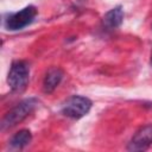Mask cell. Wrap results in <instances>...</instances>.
<instances>
[{"instance_id": "obj_5", "label": "cell", "mask_w": 152, "mask_h": 152, "mask_svg": "<svg viewBox=\"0 0 152 152\" xmlns=\"http://www.w3.org/2000/svg\"><path fill=\"white\" fill-rule=\"evenodd\" d=\"M152 145V125H146L139 128L131 141L128 142V151H145Z\"/></svg>"}, {"instance_id": "obj_9", "label": "cell", "mask_w": 152, "mask_h": 152, "mask_svg": "<svg viewBox=\"0 0 152 152\" xmlns=\"http://www.w3.org/2000/svg\"><path fill=\"white\" fill-rule=\"evenodd\" d=\"M150 63H151V66H152V51H151V59H150Z\"/></svg>"}, {"instance_id": "obj_3", "label": "cell", "mask_w": 152, "mask_h": 152, "mask_svg": "<svg viewBox=\"0 0 152 152\" xmlns=\"http://www.w3.org/2000/svg\"><path fill=\"white\" fill-rule=\"evenodd\" d=\"M28 76H30V69L25 62L17 61L12 63L7 76V82L10 88L14 91L24 90L28 82Z\"/></svg>"}, {"instance_id": "obj_4", "label": "cell", "mask_w": 152, "mask_h": 152, "mask_svg": "<svg viewBox=\"0 0 152 152\" xmlns=\"http://www.w3.org/2000/svg\"><path fill=\"white\" fill-rule=\"evenodd\" d=\"M37 15V8L32 5L26 6L25 8L20 10L19 12H15L11 15H8V18L5 21V26L7 30L10 31H18L24 28L25 26L30 25L33 19Z\"/></svg>"}, {"instance_id": "obj_6", "label": "cell", "mask_w": 152, "mask_h": 152, "mask_svg": "<svg viewBox=\"0 0 152 152\" xmlns=\"http://www.w3.org/2000/svg\"><path fill=\"white\" fill-rule=\"evenodd\" d=\"M63 70L57 68V66H53V68H50L45 76H44V81H43V90L44 93L46 94H50L52 93L57 87L58 84L61 83L62 78H63Z\"/></svg>"}, {"instance_id": "obj_7", "label": "cell", "mask_w": 152, "mask_h": 152, "mask_svg": "<svg viewBox=\"0 0 152 152\" xmlns=\"http://www.w3.org/2000/svg\"><path fill=\"white\" fill-rule=\"evenodd\" d=\"M122 20H124V10L121 6H116L103 15L102 23L106 28L114 30L122 24Z\"/></svg>"}, {"instance_id": "obj_2", "label": "cell", "mask_w": 152, "mask_h": 152, "mask_svg": "<svg viewBox=\"0 0 152 152\" xmlns=\"http://www.w3.org/2000/svg\"><path fill=\"white\" fill-rule=\"evenodd\" d=\"M91 108V101L86 96L74 95L69 97L62 107L63 115L70 118V119H81Z\"/></svg>"}, {"instance_id": "obj_1", "label": "cell", "mask_w": 152, "mask_h": 152, "mask_svg": "<svg viewBox=\"0 0 152 152\" xmlns=\"http://www.w3.org/2000/svg\"><path fill=\"white\" fill-rule=\"evenodd\" d=\"M37 106V100L36 99H26L19 102L17 106H14L10 112L5 114L1 121V129H8L14 127L15 125L20 124L24 119H26L36 108Z\"/></svg>"}, {"instance_id": "obj_8", "label": "cell", "mask_w": 152, "mask_h": 152, "mask_svg": "<svg viewBox=\"0 0 152 152\" xmlns=\"http://www.w3.org/2000/svg\"><path fill=\"white\" fill-rule=\"evenodd\" d=\"M32 140V134L28 129H20L17 132L10 140V146L11 148L14 150H21L25 146H27Z\"/></svg>"}]
</instances>
